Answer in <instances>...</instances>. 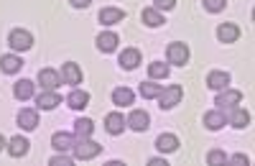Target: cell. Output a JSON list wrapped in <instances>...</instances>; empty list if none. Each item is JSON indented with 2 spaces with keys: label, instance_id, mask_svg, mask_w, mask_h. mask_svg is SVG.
<instances>
[{
  "label": "cell",
  "instance_id": "cell-1",
  "mask_svg": "<svg viewBox=\"0 0 255 166\" xmlns=\"http://www.w3.org/2000/svg\"><path fill=\"white\" fill-rule=\"evenodd\" d=\"M72 151H74V159L90 161V159L100 156L102 146H100V143H95V141H90V138H77V141L72 143Z\"/></svg>",
  "mask_w": 255,
  "mask_h": 166
},
{
  "label": "cell",
  "instance_id": "cell-2",
  "mask_svg": "<svg viewBox=\"0 0 255 166\" xmlns=\"http://www.w3.org/2000/svg\"><path fill=\"white\" fill-rule=\"evenodd\" d=\"M184 97V90L179 87V85H168V87H163L161 92H158V105L163 108V110H171L174 105H179V100Z\"/></svg>",
  "mask_w": 255,
  "mask_h": 166
},
{
  "label": "cell",
  "instance_id": "cell-3",
  "mask_svg": "<svg viewBox=\"0 0 255 166\" xmlns=\"http://www.w3.org/2000/svg\"><path fill=\"white\" fill-rule=\"evenodd\" d=\"M8 44H10V49H15V51H28V49L33 46V36H31L26 28H13L10 36H8Z\"/></svg>",
  "mask_w": 255,
  "mask_h": 166
},
{
  "label": "cell",
  "instance_id": "cell-4",
  "mask_svg": "<svg viewBox=\"0 0 255 166\" xmlns=\"http://www.w3.org/2000/svg\"><path fill=\"white\" fill-rule=\"evenodd\" d=\"M240 100H243V92H240V90L225 87V90H220V95H217V100H215V105H217V110H230V108L240 105Z\"/></svg>",
  "mask_w": 255,
  "mask_h": 166
},
{
  "label": "cell",
  "instance_id": "cell-5",
  "mask_svg": "<svg viewBox=\"0 0 255 166\" xmlns=\"http://www.w3.org/2000/svg\"><path fill=\"white\" fill-rule=\"evenodd\" d=\"M166 56H168V64L184 67L186 61H189V49H186V44H179V41H174V44H168Z\"/></svg>",
  "mask_w": 255,
  "mask_h": 166
},
{
  "label": "cell",
  "instance_id": "cell-6",
  "mask_svg": "<svg viewBox=\"0 0 255 166\" xmlns=\"http://www.w3.org/2000/svg\"><path fill=\"white\" fill-rule=\"evenodd\" d=\"M125 126L133 128V131H138V133H143V131H148V126H151V118H148L145 110H133L130 115H128Z\"/></svg>",
  "mask_w": 255,
  "mask_h": 166
},
{
  "label": "cell",
  "instance_id": "cell-7",
  "mask_svg": "<svg viewBox=\"0 0 255 166\" xmlns=\"http://www.w3.org/2000/svg\"><path fill=\"white\" fill-rule=\"evenodd\" d=\"M36 105H38L41 110H54L56 105H61V97H59L54 90H44V92L36 95Z\"/></svg>",
  "mask_w": 255,
  "mask_h": 166
},
{
  "label": "cell",
  "instance_id": "cell-8",
  "mask_svg": "<svg viewBox=\"0 0 255 166\" xmlns=\"http://www.w3.org/2000/svg\"><path fill=\"white\" fill-rule=\"evenodd\" d=\"M38 85L44 90H56L61 85V74L56 69H41L38 72Z\"/></svg>",
  "mask_w": 255,
  "mask_h": 166
},
{
  "label": "cell",
  "instance_id": "cell-9",
  "mask_svg": "<svg viewBox=\"0 0 255 166\" xmlns=\"http://www.w3.org/2000/svg\"><path fill=\"white\" fill-rule=\"evenodd\" d=\"M227 85H230V74H227V72L215 69V72L207 74V87H209V90H217V92H220V90H225Z\"/></svg>",
  "mask_w": 255,
  "mask_h": 166
},
{
  "label": "cell",
  "instance_id": "cell-10",
  "mask_svg": "<svg viewBox=\"0 0 255 166\" xmlns=\"http://www.w3.org/2000/svg\"><path fill=\"white\" fill-rule=\"evenodd\" d=\"M125 128H128L125 126V118L120 113H110L108 118H105V131H108L110 136H120Z\"/></svg>",
  "mask_w": 255,
  "mask_h": 166
},
{
  "label": "cell",
  "instance_id": "cell-11",
  "mask_svg": "<svg viewBox=\"0 0 255 166\" xmlns=\"http://www.w3.org/2000/svg\"><path fill=\"white\" fill-rule=\"evenodd\" d=\"M156 149H158L161 154H174V151L179 149V138H176L174 133H161V136L156 138Z\"/></svg>",
  "mask_w": 255,
  "mask_h": 166
},
{
  "label": "cell",
  "instance_id": "cell-12",
  "mask_svg": "<svg viewBox=\"0 0 255 166\" xmlns=\"http://www.w3.org/2000/svg\"><path fill=\"white\" fill-rule=\"evenodd\" d=\"M227 120H230V126H235V128H245L248 123H250V113L248 110H243V108H230V113L225 115Z\"/></svg>",
  "mask_w": 255,
  "mask_h": 166
},
{
  "label": "cell",
  "instance_id": "cell-13",
  "mask_svg": "<svg viewBox=\"0 0 255 166\" xmlns=\"http://www.w3.org/2000/svg\"><path fill=\"white\" fill-rule=\"evenodd\" d=\"M61 79L67 82V85H79L82 82V69L74 64V61H67V64L61 67Z\"/></svg>",
  "mask_w": 255,
  "mask_h": 166
},
{
  "label": "cell",
  "instance_id": "cell-14",
  "mask_svg": "<svg viewBox=\"0 0 255 166\" xmlns=\"http://www.w3.org/2000/svg\"><path fill=\"white\" fill-rule=\"evenodd\" d=\"M97 49H100V51H105V54L115 51V49H118V33H113V31L100 33V36H97Z\"/></svg>",
  "mask_w": 255,
  "mask_h": 166
},
{
  "label": "cell",
  "instance_id": "cell-15",
  "mask_svg": "<svg viewBox=\"0 0 255 166\" xmlns=\"http://www.w3.org/2000/svg\"><path fill=\"white\" fill-rule=\"evenodd\" d=\"M8 154H10L13 159L26 156V154H28V141H26L23 136H15V138H10V141H8Z\"/></svg>",
  "mask_w": 255,
  "mask_h": 166
},
{
  "label": "cell",
  "instance_id": "cell-16",
  "mask_svg": "<svg viewBox=\"0 0 255 166\" xmlns=\"http://www.w3.org/2000/svg\"><path fill=\"white\" fill-rule=\"evenodd\" d=\"M217 38L222 41V44H232V41H238L240 38V28L235 23H222L217 28Z\"/></svg>",
  "mask_w": 255,
  "mask_h": 166
},
{
  "label": "cell",
  "instance_id": "cell-17",
  "mask_svg": "<svg viewBox=\"0 0 255 166\" xmlns=\"http://www.w3.org/2000/svg\"><path fill=\"white\" fill-rule=\"evenodd\" d=\"M18 126L23 128V131H33V128L38 126V113L31 110V108L20 110V113H18Z\"/></svg>",
  "mask_w": 255,
  "mask_h": 166
},
{
  "label": "cell",
  "instance_id": "cell-18",
  "mask_svg": "<svg viewBox=\"0 0 255 166\" xmlns=\"http://www.w3.org/2000/svg\"><path fill=\"white\" fill-rule=\"evenodd\" d=\"M20 67H23L20 56H15V54H5V56H0V69H3L5 74H15V72H20Z\"/></svg>",
  "mask_w": 255,
  "mask_h": 166
},
{
  "label": "cell",
  "instance_id": "cell-19",
  "mask_svg": "<svg viewBox=\"0 0 255 166\" xmlns=\"http://www.w3.org/2000/svg\"><path fill=\"white\" fill-rule=\"evenodd\" d=\"M140 64V51L138 49H123L120 54V67L123 69H135Z\"/></svg>",
  "mask_w": 255,
  "mask_h": 166
},
{
  "label": "cell",
  "instance_id": "cell-20",
  "mask_svg": "<svg viewBox=\"0 0 255 166\" xmlns=\"http://www.w3.org/2000/svg\"><path fill=\"white\" fill-rule=\"evenodd\" d=\"M123 18H125V10H120V8H102L100 10V23H105V26L120 23Z\"/></svg>",
  "mask_w": 255,
  "mask_h": 166
},
{
  "label": "cell",
  "instance_id": "cell-21",
  "mask_svg": "<svg viewBox=\"0 0 255 166\" xmlns=\"http://www.w3.org/2000/svg\"><path fill=\"white\" fill-rule=\"evenodd\" d=\"M67 102H69V108H74V110H84V108H87V102H90V92L74 90V92H69Z\"/></svg>",
  "mask_w": 255,
  "mask_h": 166
},
{
  "label": "cell",
  "instance_id": "cell-22",
  "mask_svg": "<svg viewBox=\"0 0 255 166\" xmlns=\"http://www.w3.org/2000/svg\"><path fill=\"white\" fill-rule=\"evenodd\" d=\"M225 113L222 110H209L207 115H204V126L209 128V131H220L222 126H225Z\"/></svg>",
  "mask_w": 255,
  "mask_h": 166
},
{
  "label": "cell",
  "instance_id": "cell-23",
  "mask_svg": "<svg viewBox=\"0 0 255 166\" xmlns=\"http://www.w3.org/2000/svg\"><path fill=\"white\" fill-rule=\"evenodd\" d=\"M13 95H15L18 100H31V97H33V82H31V79H20V82H15Z\"/></svg>",
  "mask_w": 255,
  "mask_h": 166
},
{
  "label": "cell",
  "instance_id": "cell-24",
  "mask_svg": "<svg viewBox=\"0 0 255 166\" xmlns=\"http://www.w3.org/2000/svg\"><path fill=\"white\" fill-rule=\"evenodd\" d=\"M92 131H95V123H92L90 118H79V120L74 123V136H77V138H90Z\"/></svg>",
  "mask_w": 255,
  "mask_h": 166
},
{
  "label": "cell",
  "instance_id": "cell-25",
  "mask_svg": "<svg viewBox=\"0 0 255 166\" xmlns=\"http://www.w3.org/2000/svg\"><path fill=\"white\" fill-rule=\"evenodd\" d=\"M72 143H74V138H72L69 133H54V136H51V146H54L56 151H69Z\"/></svg>",
  "mask_w": 255,
  "mask_h": 166
},
{
  "label": "cell",
  "instance_id": "cell-26",
  "mask_svg": "<svg viewBox=\"0 0 255 166\" xmlns=\"http://www.w3.org/2000/svg\"><path fill=\"white\" fill-rule=\"evenodd\" d=\"M140 18H143V23H145V26H151V28H156V26L163 23V15H161L156 8H145V10L140 13Z\"/></svg>",
  "mask_w": 255,
  "mask_h": 166
},
{
  "label": "cell",
  "instance_id": "cell-27",
  "mask_svg": "<svg viewBox=\"0 0 255 166\" xmlns=\"http://www.w3.org/2000/svg\"><path fill=\"white\" fill-rule=\"evenodd\" d=\"M113 102L115 105H133V92L128 87H118L113 90Z\"/></svg>",
  "mask_w": 255,
  "mask_h": 166
},
{
  "label": "cell",
  "instance_id": "cell-28",
  "mask_svg": "<svg viewBox=\"0 0 255 166\" xmlns=\"http://www.w3.org/2000/svg\"><path fill=\"white\" fill-rule=\"evenodd\" d=\"M168 72H171V67L163 64V61H153V64L148 67V74H151V79H166Z\"/></svg>",
  "mask_w": 255,
  "mask_h": 166
},
{
  "label": "cell",
  "instance_id": "cell-29",
  "mask_svg": "<svg viewBox=\"0 0 255 166\" xmlns=\"http://www.w3.org/2000/svg\"><path fill=\"white\" fill-rule=\"evenodd\" d=\"M163 90V85H156V82H143L140 85V95L145 97V100H153V97H158V92Z\"/></svg>",
  "mask_w": 255,
  "mask_h": 166
},
{
  "label": "cell",
  "instance_id": "cell-30",
  "mask_svg": "<svg viewBox=\"0 0 255 166\" xmlns=\"http://www.w3.org/2000/svg\"><path fill=\"white\" fill-rule=\"evenodd\" d=\"M225 5H227V0H204V8L209 13H220V10H225Z\"/></svg>",
  "mask_w": 255,
  "mask_h": 166
},
{
  "label": "cell",
  "instance_id": "cell-31",
  "mask_svg": "<svg viewBox=\"0 0 255 166\" xmlns=\"http://www.w3.org/2000/svg\"><path fill=\"white\" fill-rule=\"evenodd\" d=\"M207 161H209V164H225L227 156H225V151H220V149H212V151L207 154Z\"/></svg>",
  "mask_w": 255,
  "mask_h": 166
},
{
  "label": "cell",
  "instance_id": "cell-32",
  "mask_svg": "<svg viewBox=\"0 0 255 166\" xmlns=\"http://www.w3.org/2000/svg\"><path fill=\"white\" fill-rule=\"evenodd\" d=\"M49 164H51V166H69L72 159H69V156H64V151H59V156H54Z\"/></svg>",
  "mask_w": 255,
  "mask_h": 166
},
{
  "label": "cell",
  "instance_id": "cell-33",
  "mask_svg": "<svg viewBox=\"0 0 255 166\" xmlns=\"http://www.w3.org/2000/svg\"><path fill=\"white\" fill-rule=\"evenodd\" d=\"M156 3V10H171L176 5V0H153Z\"/></svg>",
  "mask_w": 255,
  "mask_h": 166
},
{
  "label": "cell",
  "instance_id": "cell-34",
  "mask_svg": "<svg viewBox=\"0 0 255 166\" xmlns=\"http://www.w3.org/2000/svg\"><path fill=\"white\" fill-rule=\"evenodd\" d=\"M227 161H232V164H245V166H248V156H243V154H235V156L227 159Z\"/></svg>",
  "mask_w": 255,
  "mask_h": 166
},
{
  "label": "cell",
  "instance_id": "cell-35",
  "mask_svg": "<svg viewBox=\"0 0 255 166\" xmlns=\"http://www.w3.org/2000/svg\"><path fill=\"white\" fill-rule=\"evenodd\" d=\"M69 3H72L74 8H87V5L92 3V0H69Z\"/></svg>",
  "mask_w": 255,
  "mask_h": 166
},
{
  "label": "cell",
  "instance_id": "cell-36",
  "mask_svg": "<svg viewBox=\"0 0 255 166\" xmlns=\"http://www.w3.org/2000/svg\"><path fill=\"white\" fill-rule=\"evenodd\" d=\"M148 164H151V166H166V161H163V159H151Z\"/></svg>",
  "mask_w": 255,
  "mask_h": 166
},
{
  "label": "cell",
  "instance_id": "cell-37",
  "mask_svg": "<svg viewBox=\"0 0 255 166\" xmlns=\"http://www.w3.org/2000/svg\"><path fill=\"white\" fill-rule=\"evenodd\" d=\"M3 149H5V138H3V136H0V151H3Z\"/></svg>",
  "mask_w": 255,
  "mask_h": 166
}]
</instances>
